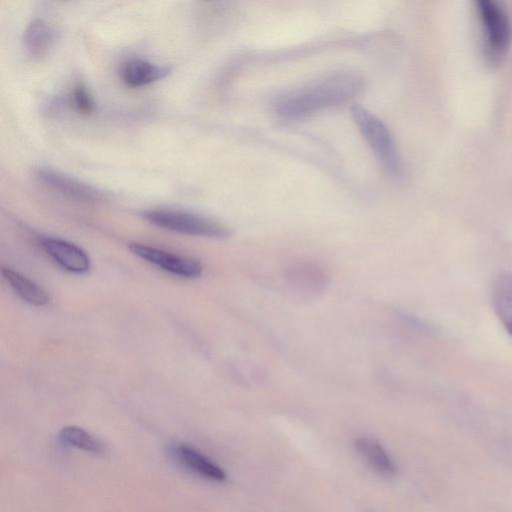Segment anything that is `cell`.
<instances>
[{
    "label": "cell",
    "mask_w": 512,
    "mask_h": 512,
    "mask_svg": "<svg viewBox=\"0 0 512 512\" xmlns=\"http://www.w3.org/2000/svg\"><path fill=\"white\" fill-rule=\"evenodd\" d=\"M363 78L352 71L326 75L278 98L276 112L286 119H299L322 109L341 104L355 96Z\"/></svg>",
    "instance_id": "1"
},
{
    "label": "cell",
    "mask_w": 512,
    "mask_h": 512,
    "mask_svg": "<svg viewBox=\"0 0 512 512\" xmlns=\"http://www.w3.org/2000/svg\"><path fill=\"white\" fill-rule=\"evenodd\" d=\"M352 118L383 169L392 176L402 171L401 159L393 135L374 114L360 105L350 108Z\"/></svg>",
    "instance_id": "2"
},
{
    "label": "cell",
    "mask_w": 512,
    "mask_h": 512,
    "mask_svg": "<svg viewBox=\"0 0 512 512\" xmlns=\"http://www.w3.org/2000/svg\"><path fill=\"white\" fill-rule=\"evenodd\" d=\"M475 5L481 25L484 57L492 64L499 63L510 44L509 16L496 0H475Z\"/></svg>",
    "instance_id": "3"
},
{
    "label": "cell",
    "mask_w": 512,
    "mask_h": 512,
    "mask_svg": "<svg viewBox=\"0 0 512 512\" xmlns=\"http://www.w3.org/2000/svg\"><path fill=\"white\" fill-rule=\"evenodd\" d=\"M149 223L176 233L209 238H226L231 232L223 224L191 212L173 209H152L143 213Z\"/></svg>",
    "instance_id": "4"
},
{
    "label": "cell",
    "mask_w": 512,
    "mask_h": 512,
    "mask_svg": "<svg viewBox=\"0 0 512 512\" xmlns=\"http://www.w3.org/2000/svg\"><path fill=\"white\" fill-rule=\"evenodd\" d=\"M34 177L47 189L69 199L85 202L103 199V193L93 186L49 167H38Z\"/></svg>",
    "instance_id": "5"
},
{
    "label": "cell",
    "mask_w": 512,
    "mask_h": 512,
    "mask_svg": "<svg viewBox=\"0 0 512 512\" xmlns=\"http://www.w3.org/2000/svg\"><path fill=\"white\" fill-rule=\"evenodd\" d=\"M129 249L136 256L173 275L191 279L202 274V265L196 259L140 243H130Z\"/></svg>",
    "instance_id": "6"
},
{
    "label": "cell",
    "mask_w": 512,
    "mask_h": 512,
    "mask_svg": "<svg viewBox=\"0 0 512 512\" xmlns=\"http://www.w3.org/2000/svg\"><path fill=\"white\" fill-rule=\"evenodd\" d=\"M170 458L188 472L203 479L223 482L225 471L199 450L185 443H174L168 448Z\"/></svg>",
    "instance_id": "7"
},
{
    "label": "cell",
    "mask_w": 512,
    "mask_h": 512,
    "mask_svg": "<svg viewBox=\"0 0 512 512\" xmlns=\"http://www.w3.org/2000/svg\"><path fill=\"white\" fill-rule=\"evenodd\" d=\"M40 245L45 253L62 269L83 274L90 269V259L86 252L75 244L54 237H43Z\"/></svg>",
    "instance_id": "8"
},
{
    "label": "cell",
    "mask_w": 512,
    "mask_h": 512,
    "mask_svg": "<svg viewBox=\"0 0 512 512\" xmlns=\"http://www.w3.org/2000/svg\"><path fill=\"white\" fill-rule=\"evenodd\" d=\"M23 47L26 54L32 59H41L46 56L55 41V31L44 19L36 18L25 28L23 33Z\"/></svg>",
    "instance_id": "9"
},
{
    "label": "cell",
    "mask_w": 512,
    "mask_h": 512,
    "mask_svg": "<svg viewBox=\"0 0 512 512\" xmlns=\"http://www.w3.org/2000/svg\"><path fill=\"white\" fill-rule=\"evenodd\" d=\"M170 67L160 66L142 59H133L126 62L121 69L123 82L133 88L146 86L166 77Z\"/></svg>",
    "instance_id": "10"
},
{
    "label": "cell",
    "mask_w": 512,
    "mask_h": 512,
    "mask_svg": "<svg viewBox=\"0 0 512 512\" xmlns=\"http://www.w3.org/2000/svg\"><path fill=\"white\" fill-rule=\"evenodd\" d=\"M355 447L361 457L379 475L392 478L397 473V468L382 445L370 437H359L355 441Z\"/></svg>",
    "instance_id": "11"
},
{
    "label": "cell",
    "mask_w": 512,
    "mask_h": 512,
    "mask_svg": "<svg viewBox=\"0 0 512 512\" xmlns=\"http://www.w3.org/2000/svg\"><path fill=\"white\" fill-rule=\"evenodd\" d=\"M1 273L13 291L29 304L45 306L50 302L49 295L42 287L18 271L3 266Z\"/></svg>",
    "instance_id": "12"
},
{
    "label": "cell",
    "mask_w": 512,
    "mask_h": 512,
    "mask_svg": "<svg viewBox=\"0 0 512 512\" xmlns=\"http://www.w3.org/2000/svg\"><path fill=\"white\" fill-rule=\"evenodd\" d=\"M492 301L498 318L512 336V273H503L496 279Z\"/></svg>",
    "instance_id": "13"
},
{
    "label": "cell",
    "mask_w": 512,
    "mask_h": 512,
    "mask_svg": "<svg viewBox=\"0 0 512 512\" xmlns=\"http://www.w3.org/2000/svg\"><path fill=\"white\" fill-rule=\"evenodd\" d=\"M58 437L63 444L94 455L107 453V447L100 439L78 426L63 427Z\"/></svg>",
    "instance_id": "14"
},
{
    "label": "cell",
    "mask_w": 512,
    "mask_h": 512,
    "mask_svg": "<svg viewBox=\"0 0 512 512\" xmlns=\"http://www.w3.org/2000/svg\"><path fill=\"white\" fill-rule=\"evenodd\" d=\"M290 277L297 285L318 289L325 283V275L317 267L310 265H299L292 268Z\"/></svg>",
    "instance_id": "15"
},
{
    "label": "cell",
    "mask_w": 512,
    "mask_h": 512,
    "mask_svg": "<svg viewBox=\"0 0 512 512\" xmlns=\"http://www.w3.org/2000/svg\"><path fill=\"white\" fill-rule=\"evenodd\" d=\"M72 101L77 111L90 115L95 109V103L89 90L83 84H77L72 91Z\"/></svg>",
    "instance_id": "16"
}]
</instances>
